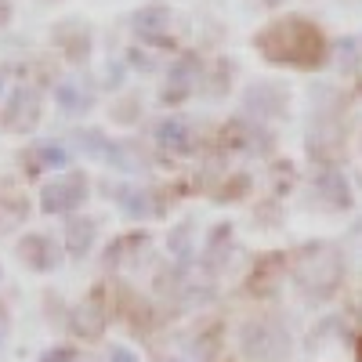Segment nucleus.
Wrapping results in <instances>:
<instances>
[{
  "instance_id": "nucleus-1",
  "label": "nucleus",
  "mask_w": 362,
  "mask_h": 362,
  "mask_svg": "<svg viewBox=\"0 0 362 362\" xmlns=\"http://www.w3.org/2000/svg\"><path fill=\"white\" fill-rule=\"evenodd\" d=\"M257 47L268 58L290 62V66H315L322 58V37L305 18H279L276 25H268L257 37Z\"/></svg>"
},
{
  "instance_id": "nucleus-2",
  "label": "nucleus",
  "mask_w": 362,
  "mask_h": 362,
  "mask_svg": "<svg viewBox=\"0 0 362 362\" xmlns=\"http://www.w3.org/2000/svg\"><path fill=\"white\" fill-rule=\"evenodd\" d=\"M80 192H83V181L76 177H62V181H51V185H44V196H40V203H44V210H66V206H73L76 199H80Z\"/></svg>"
},
{
  "instance_id": "nucleus-3",
  "label": "nucleus",
  "mask_w": 362,
  "mask_h": 362,
  "mask_svg": "<svg viewBox=\"0 0 362 362\" xmlns=\"http://www.w3.org/2000/svg\"><path fill=\"white\" fill-rule=\"evenodd\" d=\"M87 239H90V221H76V239H69L76 254H80V250L87 247Z\"/></svg>"
},
{
  "instance_id": "nucleus-4",
  "label": "nucleus",
  "mask_w": 362,
  "mask_h": 362,
  "mask_svg": "<svg viewBox=\"0 0 362 362\" xmlns=\"http://www.w3.org/2000/svg\"><path fill=\"white\" fill-rule=\"evenodd\" d=\"M112 362H138V358H134L127 348H116V351H112Z\"/></svg>"
},
{
  "instance_id": "nucleus-5",
  "label": "nucleus",
  "mask_w": 362,
  "mask_h": 362,
  "mask_svg": "<svg viewBox=\"0 0 362 362\" xmlns=\"http://www.w3.org/2000/svg\"><path fill=\"white\" fill-rule=\"evenodd\" d=\"M358 355H362V351H358Z\"/></svg>"
}]
</instances>
